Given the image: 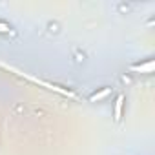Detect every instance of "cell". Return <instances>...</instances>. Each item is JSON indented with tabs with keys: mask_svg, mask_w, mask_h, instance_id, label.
<instances>
[{
	"mask_svg": "<svg viewBox=\"0 0 155 155\" xmlns=\"http://www.w3.org/2000/svg\"><path fill=\"white\" fill-rule=\"evenodd\" d=\"M122 104H124V95H119L115 99V120H120L122 117Z\"/></svg>",
	"mask_w": 155,
	"mask_h": 155,
	"instance_id": "obj_2",
	"label": "cell"
},
{
	"mask_svg": "<svg viewBox=\"0 0 155 155\" xmlns=\"http://www.w3.org/2000/svg\"><path fill=\"white\" fill-rule=\"evenodd\" d=\"M110 93H111V90H110V88H106V90H102V91L93 93V95L90 97V101H91V102H95V101H102V99H106Z\"/></svg>",
	"mask_w": 155,
	"mask_h": 155,
	"instance_id": "obj_3",
	"label": "cell"
},
{
	"mask_svg": "<svg viewBox=\"0 0 155 155\" xmlns=\"http://www.w3.org/2000/svg\"><path fill=\"white\" fill-rule=\"evenodd\" d=\"M9 31V26L6 22H0V33H8Z\"/></svg>",
	"mask_w": 155,
	"mask_h": 155,
	"instance_id": "obj_4",
	"label": "cell"
},
{
	"mask_svg": "<svg viewBox=\"0 0 155 155\" xmlns=\"http://www.w3.org/2000/svg\"><path fill=\"white\" fill-rule=\"evenodd\" d=\"M130 69L131 71H137V73H153L155 62L153 60H146V62H140V64H131Z\"/></svg>",
	"mask_w": 155,
	"mask_h": 155,
	"instance_id": "obj_1",
	"label": "cell"
}]
</instances>
